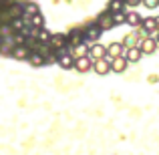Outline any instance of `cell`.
<instances>
[{"label": "cell", "mask_w": 159, "mask_h": 155, "mask_svg": "<svg viewBox=\"0 0 159 155\" xmlns=\"http://www.w3.org/2000/svg\"><path fill=\"white\" fill-rule=\"evenodd\" d=\"M93 71H95L97 75H107V73H111V61H109L107 57L93 61Z\"/></svg>", "instance_id": "cell-1"}, {"label": "cell", "mask_w": 159, "mask_h": 155, "mask_svg": "<svg viewBox=\"0 0 159 155\" xmlns=\"http://www.w3.org/2000/svg\"><path fill=\"white\" fill-rule=\"evenodd\" d=\"M93 69V58L91 57H81V58H75V71L77 73H87V71Z\"/></svg>", "instance_id": "cell-2"}, {"label": "cell", "mask_w": 159, "mask_h": 155, "mask_svg": "<svg viewBox=\"0 0 159 155\" xmlns=\"http://www.w3.org/2000/svg\"><path fill=\"white\" fill-rule=\"evenodd\" d=\"M99 26L103 28V30H109V28H113L115 26V16H113V12L111 10H107V12H103L101 16H99Z\"/></svg>", "instance_id": "cell-3"}, {"label": "cell", "mask_w": 159, "mask_h": 155, "mask_svg": "<svg viewBox=\"0 0 159 155\" xmlns=\"http://www.w3.org/2000/svg\"><path fill=\"white\" fill-rule=\"evenodd\" d=\"M139 48H141L143 54H151V52H155V48H157V40L151 39V36H145V39H141Z\"/></svg>", "instance_id": "cell-4"}, {"label": "cell", "mask_w": 159, "mask_h": 155, "mask_svg": "<svg viewBox=\"0 0 159 155\" xmlns=\"http://www.w3.org/2000/svg\"><path fill=\"white\" fill-rule=\"evenodd\" d=\"M66 44H69V34H62V32H58V34H52L51 39V47L54 51H61V48H65Z\"/></svg>", "instance_id": "cell-5"}, {"label": "cell", "mask_w": 159, "mask_h": 155, "mask_svg": "<svg viewBox=\"0 0 159 155\" xmlns=\"http://www.w3.org/2000/svg\"><path fill=\"white\" fill-rule=\"evenodd\" d=\"M30 54H32V51H30V47H26V44L12 48V57H14L16 61H28V58H30Z\"/></svg>", "instance_id": "cell-6"}, {"label": "cell", "mask_w": 159, "mask_h": 155, "mask_svg": "<svg viewBox=\"0 0 159 155\" xmlns=\"http://www.w3.org/2000/svg\"><path fill=\"white\" fill-rule=\"evenodd\" d=\"M127 65H129V61H127V57H115L113 58V62H111V71L113 73H123L125 69H127Z\"/></svg>", "instance_id": "cell-7"}, {"label": "cell", "mask_w": 159, "mask_h": 155, "mask_svg": "<svg viewBox=\"0 0 159 155\" xmlns=\"http://www.w3.org/2000/svg\"><path fill=\"white\" fill-rule=\"evenodd\" d=\"M89 57L93 58V61H97V58H103V57H107V47H103V44L95 43L93 47H91V51H89Z\"/></svg>", "instance_id": "cell-8"}, {"label": "cell", "mask_w": 159, "mask_h": 155, "mask_svg": "<svg viewBox=\"0 0 159 155\" xmlns=\"http://www.w3.org/2000/svg\"><path fill=\"white\" fill-rule=\"evenodd\" d=\"M87 39V32H81V30H73L69 34V44L70 47H79V44H83Z\"/></svg>", "instance_id": "cell-9"}, {"label": "cell", "mask_w": 159, "mask_h": 155, "mask_svg": "<svg viewBox=\"0 0 159 155\" xmlns=\"http://www.w3.org/2000/svg\"><path fill=\"white\" fill-rule=\"evenodd\" d=\"M123 51H125V47H123V43H111L107 47V54L111 58H115V57H123Z\"/></svg>", "instance_id": "cell-10"}, {"label": "cell", "mask_w": 159, "mask_h": 155, "mask_svg": "<svg viewBox=\"0 0 159 155\" xmlns=\"http://www.w3.org/2000/svg\"><path fill=\"white\" fill-rule=\"evenodd\" d=\"M58 65L62 69H75V57L73 54H58Z\"/></svg>", "instance_id": "cell-11"}, {"label": "cell", "mask_w": 159, "mask_h": 155, "mask_svg": "<svg viewBox=\"0 0 159 155\" xmlns=\"http://www.w3.org/2000/svg\"><path fill=\"white\" fill-rule=\"evenodd\" d=\"M28 62H30L32 66H43V65H47V62H48V58H47V57H43V54H40V52L32 51L30 58H28Z\"/></svg>", "instance_id": "cell-12"}, {"label": "cell", "mask_w": 159, "mask_h": 155, "mask_svg": "<svg viewBox=\"0 0 159 155\" xmlns=\"http://www.w3.org/2000/svg\"><path fill=\"white\" fill-rule=\"evenodd\" d=\"M89 51H91V47H87V44L83 43V44H79V47L70 48V54H73L75 58H81V57H89Z\"/></svg>", "instance_id": "cell-13"}, {"label": "cell", "mask_w": 159, "mask_h": 155, "mask_svg": "<svg viewBox=\"0 0 159 155\" xmlns=\"http://www.w3.org/2000/svg\"><path fill=\"white\" fill-rule=\"evenodd\" d=\"M125 57H127L129 62H137L141 57H143V52H141L139 47H133V48H127V51H125Z\"/></svg>", "instance_id": "cell-14"}, {"label": "cell", "mask_w": 159, "mask_h": 155, "mask_svg": "<svg viewBox=\"0 0 159 155\" xmlns=\"http://www.w3.org/2000/svg\"><path fill=\"white\" fill-rule=\"evenodd\" d=\"M125 24H129V26H133V28H139V26H143V18H141L137 12H129Z\"/></svg>", "instance_id": "cell-15"}, {"label": "cell", "mask_w": 159, "mask_h": 155, "mask_svg": "<svg viewBox=\"0 0 159 155\" xmlns=\"http://www.w3.org/2000/svg\"><path fill=\"white\" fill-rule=\"evenodd\" d=\"M143 28L149 34H157L159 26H157V18H143Z\"/></svg>", "instance_id": "cell-16"}, {"label": "cell", "mask_w": 159, "mask_h": 155, "mask_svg": "<svg viewBox=\"0 0 159 155\" xmlns=\"http://www.w3.org/2000/svg\"><path fill=\"white\" fill-rule=\"evenodd\" d=\"M101 32H103V28L99 26V24H95V26H91L89 30H87V40H91V43H95V40L101 36Z\"/></svg>", "instance_id": "cell-17"}, {"label": "cell", "mask_w": 159, "mask_h": 155, "mask_svg": "<svg viewBox=\"0 0 159 155\" xmlns=\"http://www.w3.org/2000/svg\"><path fill=\"white\" fill-rule=\"evenodd\" d=\"M125 6H127L125 0H111V2H109V10H111L113 14H115V12H123Z\"/></svg>", "instance_id": "cell-18"}, {"label": "cell", "mask_w": 159, "mask_h": 155, "mask_svg": "<svg viewBox=\"0 0 159 155\" xmlns=\"http://www.w3.org/2000/svg\"><path fill=\"white\" fill-rule=\"evenodd\" d=\"M34 14H40L39 6H36V4H26V6H24V18H32Z\"/></svg>", "instance_id": "cell-19"}, {"label": "cell", "mask_w": 159, "mask_h": 155, "mask_svg": "<svg viewBox=\"0 0 159 155\" xmlns=\"http://www.w3.org/2000/svg\"><path fill=\"white\" fill-rule=\"evenodd\" d=\"M51 39H52V34L47 30V28H40V30H39V36H36L39 43H48V44H51Z\"/></svg>", "instance_id": "cell-20"}, {"label": "cell", "mask_w": 159, "mask_h": 155, "mask_svg": "<svg viewBox=\"0 0 159 155\" xmlns=\"http://www.w3.org/2000/svg\"><path fill=\"white\" fill-rule=\"evenodd\" d=\"M137 44V36L135 34H127L123 39V47H125V51H127V48H133Z\"/></svg>", "instance_id": "cell-21"}, {"label": "cell", "mask_w": 159, "mask_h": 155, "mask_svg": "<svg viewBox=\"0 0 159 155\" xmlns=\"http://www.w3.org/2000/svg\"><path fill=\"white\" fill-rule=\"evenodd\" d=\"M115 24H125L127 22V14H125V12H115Z\"/></svg>", "instance_id": "cell-22"}, {"label": "cell", "mask_w": 159, "mask_h": 155, "mask_svg": "<svg viewBox=\"0 0 159 155\" xmlns=\"http://www.w3.org/2000/svg\"><path fill=\"white\" fill-rule=\"evenodd\" d=\"M143 4L147 8H159V0H143Z\"/></svg>", "instance_id": "cell-23"}, {"label": "cell", "mask_w": 159, "mask_h": 155, "mask_svg": "<svg viewBox=\"0 0 159 155\" xmlns=\"http://www.w3.org/2000/svg\"><path fill=\"white\" fill-rule=\"evenodd\" d=\"M125 2H127V6H135V4H139L141 0H125Z\"/></svg>", "instance_id": "cell-24"}, {"label": "cell", "mask_w": 159, "mask_h": 155, "mask_svg": "<svg viewBox=\"0 0 159 155\" xmlns=\"http://www.w3.org/2000/svg\"><path fill=\"white\" fill-rule=\"evenodd\" d=\"M155 40H157V44H159V32H157V34H155Z\"/></svg>", "instance_id": "cell-25"}, {"label": "cell", "mask_w": 159, "mask_h": 155, "mask_svg": "<svg viewBox=\"0 0 159 155\" xmlns=\"http://www.w3.org/2000/svg\"><path fill=\"white\" fill-rule=\"evenodd\" d=\"M157 26H159V18H157Z\"/></svg>", "instance_id": "cell-26"}]
</instances>
